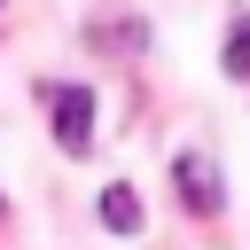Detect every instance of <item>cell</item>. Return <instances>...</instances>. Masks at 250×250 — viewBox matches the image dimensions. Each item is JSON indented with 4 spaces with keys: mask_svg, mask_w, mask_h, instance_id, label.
Masks as SVG:
<instances>
[{
    "mask_svg": "<svg viewBox=\"0 0 250 250\" xmlns=\"http://www.w3.org/2000/svg\"><path fill=\"white\" fill-rule=\"evenodd\" d=\"M55 141H62V156L94 148V86H55Z\"/></svg>",
    "mask_w": 250,
    "mask_h": 250,
    "instance_id": "1",
    "label": "cell"
},
{
    "mask_svg": "<svg viewBox=\"0 0 250 250\" xmlns=\"http://www.w3.org/2000/svg\"><path fill=\"white\" fill-rule=\"evenodd\" d=\"M172 180H180V203H188V211H203V219L219 211V172H211V156L180 148V156H172Z\"/></svg>",
    "mask_w": 250,
    "mask_h": 250,
    "instance_id": "2",
    "label": "cell"
},
{
    "mask_svg": "<svg viewBox=\"0 0 250 250\" xmlns=\"http://www.w3.org/2000/svg\"><path fill=\"white\" fill-rule=\"evenodd\" d=\"M102 227L141 234V195H133V188H102Z\"/></svg>",
    "mask_w": 250,
    "mask_h": 250,
    "instance_id": "3",
    "label": "cell"
},
{
    "mask_svg": "<svg viewBox=\"0 0 250 250\" xmlns=\"http://www.w3.org/2000/svg\"><path fill=\"white\" fill-rule=\"evenodd\" d=\"M227 78H250V16L227 31Z\"/></svg>",
    "mask_w": 250,
    "mask_h": 250,
    "instance_id": "4",
    "label": "cell"
}]
</instances>
